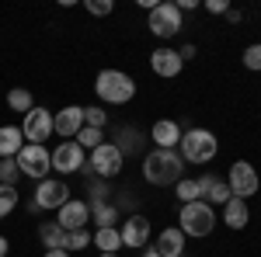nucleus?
<instances>
[{"label":"nucleus","instance_id":"obj_12","mask_svg":"<svg viewBox=\"0 0 261 257\" xmlns=\"http://www.w3.org/2000/svg\"><path fill=\"white\" fill-rule=\"evenodd\" d=\"M119 233H122V247H133V250H143L146 247V240L153 237V226H150V219L146 216H129L125 222L119 226Z\"/></svg>","mask_w":261,"mask_h":257},{"label":"nucleus","instance_id":"obj_4","mask_svg":"<svg viewBox=\"0 0 261 257\" xmlns=\"http://www.w3.org/2000/svg\"><path fill=\"white\" fill-rule=\"evenodd\" d=\"M178 150H181L185 163H209L216 157V150H220V139L213 136L209 129H188V132H181Z\"/></svg>","mask_w":261,"mask_h":257},{"label":"nucleus","instance_id":"obj_8","mask_svg":"<svg viewBox=\"0 0 261 257\" xmlns=\"http://www.w3.org/2000/svg\"><path fill=\"white\" fill-rule=\"evenodd\" d=\"M21 136H24V142H32V146H45V139H53V111L35 104L24 115V122H21Z\"/></svg>","mask_w":261,"mask_h":257},{"label":"nucleus","instance_id":"obj_26","mask_svg":"<svg viewBox=\"0 0 261 257\" xmlns=\"http://www.w3.org/2000/svg\"><path fill=\"white\" fill-rule=\"evenodd\" d=\"M18 188H11V184H0V219L11 216L14 209H18Z\"/></svg>","mask_w":261,"mask_h":257},{"label":"nucleus","instance_id":"obj_9","mask_svg":"<svg viewBox=\"0 0 261 257\" xmlns=\"http://www.w3.org/2000/svg\"><path fill=\"white\" fill-rule=\"evenodd\" d=\"M226 184H230V191H233V198H247L251 195H258V188H261V178H258V170L247 163V160H237V163H230V174H226Z\"/></svg>","mask_w":261,"mask_h":257},{"label":"nucleus","instance_id":"obj_24","mask_svg":"<svg viewBox=\"0 0 261 257\" xmlns=\"http://www.w3.org/2000/svg\"><path fill=\"white\" fill-rule=\"evenodd\" d=\"M174 195H178L181 205H188V202H202V191H199V181L195 178H181L174 184Z\"/></svg>","mask_w":261,"mask_h":257},{"label":"nucleus","instance_id":"obj_30","mask_svg":"<svg viewBox=\"0 0 261 257\" xmlns=\"http://www.w3.org/2000/svg\"><path fill=\"white\" fill-rule=\"evenodd\" d=\"M244 66H247L251 73H261V42H254V45L244 49Z\"/></svg>","mask_w":261,"mask_h":257},{"label":"nucleus","instance_id":"obj_40","mask_svg":"<svg viewBox=\"0 0 261 257\" xmlns=\"http://www.w3.org/2000/svg\"><path fill=\"white\" fill-rule=\"evenodd\" d=\"M140 257H161V254H157L153 247H143V254H140Z\"/></svg>","mask_w":261,"mask_h":257},{"label":"nucleus","instance_id":"obj_17","mask_svg":"<svg viewBox=\"0 0 261 257\" xmlns=\"http://www.w3.org/2000/svg\"><path fill=\"white\" fill-rule=\"evenodd\" d=\"M153 250H157L161 257H181V254H185V233H181L178 226L161 230L157 240H153Z\"/></svg>","mask_w":261,"mask_h":257},{"label":"nucleus","instance_id":"obj_37","mask_svg":"<svg viewBox=\"0 0 261 257\" xmlns=\"http://www.w3.org/2000/svg\"><path fill=\"white\" fill-rule=\"evenodd\" d=\"M178 56H181V63H185V60H195V56H199V49H195V45H181Z\"/></svg>","mask_w":261,"mask_h":257},{"label":"nucleus","instance_id":"obj_14","mask_svg":"<svg viewBox=\"0 0 261 257\" xmlns=\"http://www.w3.org/2000/svg\"><path fill=\"white\" fill-rule=\"evenodd\" d=\"M81 129H84V108H81V104H66L63 111L53 115V132H56V136L73 139Z\"/></svg>","mask_w":261,"mask_h":257},{"label":"nucleus","instance_id":"obj_11","mask_svg":"<svg viewBox=\"0 0 261 257\" xmlns=\"http://www.w3.org/2000/svg\"><path fill=\"white\" fill-rule=\"evenodd\" d=\"M87 167V160H84V150L73 142V139H66V142H60L56 150H53V170L56 174H77V170H84Z\"/></svg>","mask_w":261,"mask_h":257},{"label":"nucleus","instance_id":"obj_41","mask_svg":"<svg viewBox=\"0 0 261 257\" xmlns=\"http://www.w3.org/2000/svg\"><path fill=\"white\" fill-rule=\"evenodd\" d=\"M98 257H119V254H98Z\"/></svg>","mask_w":261,"mask_h":257},{"label":"nucleus","instance_id":"obj_3","mask_svg":"<svg viewBox=\"0 0 261 257\" xmlns=\"http://www.w3.org/2000/svg\"><path fill=\"white\" fill-rule=\"evenodd\" d=\"M178 230L185 237H209L213 230H216V209L209 205V202H188V205H181L178 212Z\"/></svg>","mask_w":261,"mask_h":257},{"label":"nucleus","instance_id":"obj_29","mask_svg":"<svg viewBox=\"0 0 261 257\" xmlns=\"http://www.w3.org/2000/svg\"><path fill=\"white\" fill-rule=\"evenodd\" d=\"M21 181V170H18V160H0V184H11V188H18Z\"/></svg>","mask_w":261,"mask_h":257},{"label":"nucleus","instance_id":"obj_28","mask_svg":"<svg viewBox=\"0 0 261 257\" xmlns=\"http://www.w3.org/2000/svg\"><path fill=\"white\" fill-rule=\"evenodd\" d=\"M84 125H87V129H105V125H108V111H105L101 104L84 108Z\"/></svg>","mask_w":261,"mask_h":257},{"label":"nucleus","instance_id":"obj_35","mask_svg":"<svg viewBox=\"0 0 261 257\" xmlns=\"http://www.w3.org/2000/svg\"><path fill=\"white\" fill-rule=\"evenodd\" d=\"M205 11L209 14H226L230 11V0H205Z\"/></svg>","mask_w":261,"mask_h":257},{"label":"nucleus","instance_id":"obj_34","mask_svg":"<svg viewBox=\"0 0 261 257\" xmlns=\"http://www.w3.org/2000/svg\"><path fill=\"white\" fill-rule=\"evenodd\" d=\"M91 202H108V184H105L101 178L91 181Z\"/></svg>","mask_w":261,"mask_h":257},{"label":"nucleus","instance_id":"obj_19","mask_svg":"<svg viewBox=\"0 0 261 257\" xmlns=\"http://www.w3.org/2000/svg\"><path fill=\"white\" fill-rule=\"evenodd\" d=\"M24 136H21V125H0V160H11L21 153Z\"/></svg>","mask_w":261,"mask_h":257},{"label":"nucleus","instance_id":"obj_39","mask_svg":"<svg viewBox=\"0 0 261 257\" xmlns=\"http://www.w3.org/2000/svg\"><path fill=\"white\" fill-rule=\"evenodd\" d=\"M7 250H11V243H7V237H0V257H7Z\"/></svg>","mask_w":261,"mask_h":257},{"label":"nucleus","instance_id":"obj_33","mask_svg":"<svg viewBox=\"0 0 261 257\" xmlns=\"http://www.w3.org/2000/svg\"><path fill=\"white\" fill-rule=\"evenodd\" d=\"M84 7H87L94 18H105V14L115 11V0H84Z\"/></svg>","mask_w":261,"mask_h":257},{"label":"nucleus","instance_id":"obj_16","mask_svg":"<svg viewBox=\"0 0 261 257\" xmlns=\"http://www.w3.org/2000/svg\"><path fill=\"white\" fill-rule=\"evenodd\" d=\"M150 139H153V146H157V150H178V142H181V125H178L174 119L153 122Z\"/></svg>","mask_w":261,"mask_h":257},{"label":"nucleus","instance_id":"obj_38","mask_svg":"<svg viewBox=\"0 0 261 257\" xmlns=\"http://www.w3.org/2000/svg\"><path fill=\"white\" fill-rule=\"evenodd\" d=\"M42 257H70V250H45Z\"/></svg>","mask_w":261,"mask_h":257},{"label":"nucleus","instance_id":"obj_15","mask_svg":"<svg viewBox=\"0 0 261 257\" xmlns=\"http://www.w3.org/2000/svg\"><path fill=\"white\" fill-rule=\"evenodd\" d=\"M181 66H185V63H181L178 49H167V45H161V49H153V52H150V70H153L157 77H164V80L178 77Z\"/></svg>","mask_w":261,"mask_h":257},{"label":"nucleus","instance_id":"obj_21","mask_svg":"<svg viewBox=\"0 0 261 257\" xmlns=\"http://www.w3.org/2000/svg\"><path fill=\"white\" fill-rule=\"evenodd\" d=\"M91 243L98 247L101 254H119V247H122L119 226H101V230H94V240H91Z\"/></svg>","mask_w":261,"mask_h":257},{"label":"nucleus","instance_id":"obj_18","mask_svg":"<svg viewBox=\"0 0 261 257\" xmlns=\"http://www.w3.org/2000/svg\"><path fill=\"white\" fill-rule=\"evenodd\" d=\"M223 222H226L230 230H244V226L251 222V205H247L244 198H230V202L223 205Z\"/></svg>","mask_w":261,"mask_h":257},{"label":"nucleus","instance_id":"obj_32","mask_svg":"<svg viewBox=\"0 0 261 257\" xmlns=\"http://www.w3.org/2000/svg\"><path fill=\"white\" fill-rule=\"evenodd\" d=\"M91 240H94V233H87V230H73L70 240H66V250H84V247H91Z\"/></svg>","mask_w":261,"mask_h":257},{"label":"nucleus","instance_id":"obj_22","mask_svg":"<svg viewBox=\"0 0 261 257\" xmlns=\"http://www.w3.org/2000/svg\"><path fill=\"white\" fill-rule=\"evenodd\" d=\"M87 209H91V222L94 226H115V219H119V209L112 205V202H87Z\"/></svg>","mask_w":261,"mask_h":257},{"label":"nucleus","instance_id":"obj_20","mask_svg":"<svg viewBox=\"0 0 261 257\" xmlns=\"http://www.w3.org/2000/svg\"><path fill=\"white\" fill-rule=\"evenodd\" d=\"M39 240L45 250H66V240H70V233L63 230L60 222H42L39 226Z\"/></svg>","mask_w":261,"mask_h":257},{"label":"nucleus","instance_id":"obj_27","mask_svg":"<svg viewBox=\"0 0 261 257\" xmlns=\"http://www.w3.org/2000/svg\"><path fill=\"white\" fill-rule=\"evenodd\" d=\"M230 198H233V191H230V184H226V181H216V184L209 188V195H205V202H209L213 209H216V205L223 209V205H226Z\"/></svg>","mask_w":261,"mask_h":257},{"label":"nucleus","instance_id":"obj_13","mask_svg":"<svg viewBox=\"0 0 261 257\" xmlns=\"http://www.w3.org/2000/svg\"><path fill=\"white\" fill-rule=\"evenodd\" d=\"M56 222H60L66 233H73V230H87V222H91V209H87V202L70 198L60 212H56Z\"/></svg>","mask_w":261,"mask_h":257},{"label":"nucleus","instance_id":"obj_7","mask_svg":"<svg viewBox=\"0 0 261 257\" xmlns=\"http://www.w3.org/2000/svg\"><path fill=\"white\" fill-rule=\"evenodd\" d=\"M146 28H150L157 39H174L181 28H185V14L178 11V4L164 0V4H157V7L150 11V18H146Z\"/></svg>","mask_w":261,"mask_h":257},{"label":"nucleus","instance_id":"obj_6","mask_svg":"<svg viewBox=\"0 0 261 257\" xmlns=\"http://www.w3.org/2000/svg\"><path fill=\"white\" fill-rule=\"evenodd\" d=\"M14 160H18L21 178L45 181L49 174H53V153H49L45 146H32V142H24V146H21V153Z\"/></svg>","mask_w":261,"mask_h":257},{"label":"nucleus","instance_id":"obj_5","mask_svg":"<svg viewBox=\"0 0 261 257\" xmlns=\"http://www.w3.org/2000/svg\"><path fill=\"white\" fill-rule=\"evenodd\" d=\"M122 167H125V157H122V150L115 142H101L98 150H91V160H87V167H84L81 174H94L101 181H112L122 174Z\"/></svg>","mask_w":261,"mask_h":257},{"label":"nucleus","instance_id":"obj_23","mask_svg":"<svg viewBox=\"0 0 261 257\" xmlns=\"http://www.w3.org/2000/svg\"><path fill=\"white\" fill-rule=\"evenodd\" d=\"M7 104H11V111H18V115H28V111L35 108V98H32V91H24V87H14V91H7Z\"/></svg>","mask_w":261,"mask_h":257},{"label":"nucleus","instance_id":"obj_36","mask_svg":"<svg viewBox=\"0 0 261 257\" xmlns=\"http://www.w3.org/2000/svg\"><path fill=\"white\" fill-rule=\"evenodd\" d=\"M195 181H199L202 202H205V195H209V188H213V184H216V181H220V178H216V174H202V178H195Z\"/></svg>","mask_w":261,"mask_h":257},{"label":"nucleus","instance_id":"obj_1","mask_svg":"<svg viewBox=\"0 0 261 257\" xmlns=\"http://www.w3.org/2000/svg\"><path fill=\"white\" fill-rule=\"evenodd\" d=\"M143 178L157 188H167V184H178L185 178V160H181L178 150H150L143 157Z\"/></svg>","mask_w":261,"mask_h":257},{"label":"nucleus","instance_id":"obj_31","mask_svg":"<svg viewBox=\"0 0 261 257\" xmlns=\"http://www.w3.org/2000/svg\"><path fill=\"white\" fill-rule=\"evenodd\" d=\"M115 146L122 150V157H125V153H136V150H140V132H136V129H122V142H115Z\"/></svg>","mask_w":261,"mask_h":257},{"label":"nucleus","instance_id":"obj_2","mask_svg":"<svg viewBox=\"0 0 261 257\" xmlns=\"http://www.w3.org/2000/svg\"><path fill=\"white\" fill-rule=\"evenodd\" d=\"M94 94L105 104H129L136 98V80L122 70H101L94 77Z\"/></svg>","mask_w":261,"mask_h":257},{"label":"nucleus","instance_id":"obj_25","mask_svg":"<svg viewBox=\"0 0 261 257\" xmlns=\"http://www.w3.org/2000/svg\"><path fill=\"white\" fill-rule=\"evenodd\" d=\"M73 142H77L81 150H98L101 142H105V129H87V125H84L81 132L73 136Z\"/></svg>","mask_w":261,"mask_h":257},{"label":"nucleus","instance_id":"obj_10","mask_svg":"<svg viewBox=\"0 0 261 257\" xmlns=\"http://www.w3.org/2000/svg\"><path fill=\"white\" fill-rule=\"evenodd\" d=\"M66 202H70V184H66L63 178L39 181V188H35V205H39L42 212H49V209H56V212H60Z\"/></svg>","mask_w":261,"mask_h":257}]
</instances>
